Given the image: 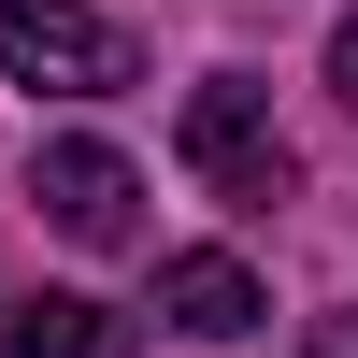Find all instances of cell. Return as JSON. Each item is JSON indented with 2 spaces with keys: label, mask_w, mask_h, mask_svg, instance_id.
<instances>
[{
  "label": "cell",
  "mask_w": 358,
  "mask_h": 358,
  "mask_svg": "<svg viewBox=\"0 0 358 358\" xmlns=\"http://www.w3.org/2000/svg\"><path fill=\"white\" fill-rule=\"evenodd\" d=\"M187 172H201L215 201H244V215H273V201H287V172H301V158H287L258 72H201V86H187Z\"/></svg>",
  "instance_id": "6da1fadb"
},
{
  "label": "cell",
  "mask_w": 358,
  "mask_h": 358,
  "mask_svg": "<svg viewBox=\"0 0 358 358\" xmlns=\"http://www.w3.org/2000/svg\"><path fill=\"white\" fill-rule=\"evenodd\" d=\"M0 72L15 86H57V101H101V86L143 72V43L86 0H0Z\"/></svg>",
  "instance_id": "7a4b0ae2"
},
{
  "label": "cell",
  "mask_w": 358,
  "mask_h": 358,
  "mask_svg": "<svg viewBox=\"0 0 358 358\" xmlns=\"http://www.w3.org/2000/svg\"><path fill=\"white\" fill-rule=\"evenodd\" d=\"M29 201H43L72 244H129V201H143V187H129V158H115V143H43Z\"/></svg>",
  "instance_id": "3957f363"
},
{
  "label": "cell",
  "mask_w": 358,
  "mask_h": 358,
  "mask_svg": "<svg viewBox=\"0 0 358 358\" xmlns=\"http://www.w3.org/2000/svg\"><path fill=\"white\" fill-rule=\"evenodd\" d=\"M0 358H143V330L115 301H86V287H43V301L0 315Z\"/></svg>",
  "instance_id": "277c9868"
},
{
  "label": "cell",
  "mask_w": 358,
  "mask_h": 358,
  "mask_svg": "<svg viewBox=\"0 0 358 358\" xmlns=\"http://www.w3.org/2000/svg\"><path fill=\"white\" fill-rule=\"evenodd\" d=\"M158 315H172V330H201V344H244V330H258V273H244L229 244L158 258Z\"/></svg>",
  "instance_id": "5b68a950"
},
{
  "label": "cell",
  "mask_w": 358,
  "mask_h": 358,
  "mask_svg": "<svg viewBox=\"0 0 358 358\" xmlns=\"http://www.w3.org/2000/svg\"><path fill=\"white\" fill-rule=\"evenodd\" d=\"M301 358H358V301H344V315H315V330H301Z\"/></svg>",
  "instance_id": "8992f818"
},
{
  "label": "cell",
  "mask_w": 358,
  "mask_h": 358,
  "mask_svg": "<svg viewBox=\"0 0 358 358\" xmlns=\"http://www.w3.org/2000/svg\"><path fill=\"white\" fill-rule=\"evenodd\" d=\"M330 86H344V101H358V15L330 29Z\"/></svg>",
  "instance_id": "52a82bcc"
}]
</instances>
